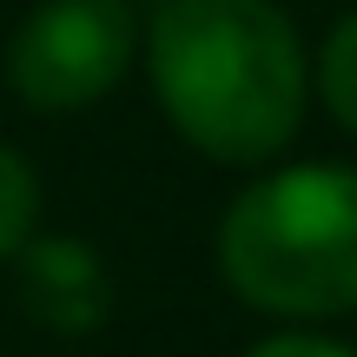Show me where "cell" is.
<instances>
[{
  "label": "cell",
  "instance_id": "6da1fadb",
  "mask_svg": "<svg viewBox=\"0 0 357 357\" xmlns=\"http://www.w3.org/2000/svg\"><path fill=\"white\" fill-rule=\"evenodd\" d=\"M146 73L178 139L218 166L278 159L311 93L298 26L271 0H159Z\"/></svg>",
  "mask_w": 357,
  "mask_h": 357
},
{
  "label": "cell",
  "instance_id": "3957f363",
  "mask_svg": "<svg viewBox=\"0 0 357 357\" xmlns=\"http://www.w3.org/2000/svg\"><path fill=\"white\" fill-rule=\"evenodd\" d=\"M139 53V20L126 0H47L20 20L7 47L13 100L33 113H79L126 79Z\"/></svg>",
  "mask_w": 357,
  "mask_h": 357
},
{
  "label": "cell",
  "instance_id": "52a82bcc",
  "mask_svg": "<svg viewBox=\"0 0 357 357\" xmlns=\"http://www.w3.org/2000/svg\"><path fill=\"white\" fill-rule=\"evenodd\" d=\"M245 357H357V351H344L337 337H311V331H278V337H265V344H252Z\"/></svg>",
  "mask_w": 357,
  "mask_h": 357
},
{
  "label": "cell",
  "instance_id": "8992f818",
  "mask_svg": "<svg viewBox=\"0 0 357 357\" xmlns=\"http://www.w3.org/2000/svg\"><path fill=\"white\" fill-rule=\"evenodd\" d=\"M318 93H324V106H331L337 126L357 132V13H344V20L324 33V53H318Z\"/></svg>",
  "mask_w": 357,
  "mask_h": 357
},
{
  "label": "cell",
  "instance_id": "277c9868",
  "mask_svg": "<svg viewBox=\"0 0 357 357\" xmlns=\"http://www.w3.org/2000/svg\"><path fill=\"white\" fill-rule=\"evenodd\" d=\"M7 265H13L20 311L33 324H47V331L86 337V331H100V324L113 318V271H106L100 245L66 238V231H53V238L33 231Z\"/></svg>",
  "mask_w": 357,
  "mask_h": 357
},
{
  "label": "cell",
  "instance_id": "5b68a950",
  "mask_svg": "<svg viewBox=\"0 0 357 357\" xmlns=\"http://www.w3.org/2000/svg\"><path fill=\"white\" fill-rule=\"evenodd\" d=\"M40 225V172L0 139V258H13Z\"/></svg>",
  "mask_w": 357,
  "mask_h": 357
},
{
  "label": "cell",
  "instance_id": "7a4b0ae2",
  "mask_svg": "<svg viewBox=\"0 0 357 357\" xmlns=\"http://www.w3.org/2000/svg\"><path fill=\"white\" fill-rule=\"evenodd\" d=\"M218 271L271 318L357 311V166L311 159L252 178L218 218Z\"/></svg>",
  "mask_w": 357,
  "mask_h": 357
}]
</instances>
